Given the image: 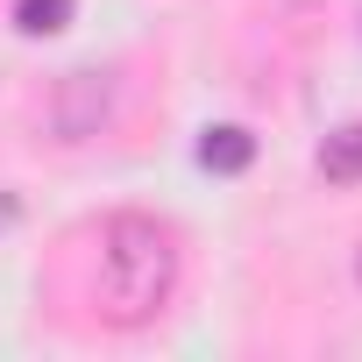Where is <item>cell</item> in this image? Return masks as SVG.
I'll list each match as a JSON object with an SVG mask.
<instances>
[{"mask_svg": "<svg viewBox=\"0 0 362 362\" xmlns=\"http://www.w3.org/2000/svg\"><path fill=\"white\" fill-rule=\"evenodd\" d=\"M320 170H327V185H355L362 177V121H348L320 142Z\"/></svg>", "mask_w": 362, "mask_h": 362, "instance_id": "obj_4", "label": "cell"}, {"mask_svg": "<svg viewBox=\"0 0 362 362\" xmlns=\"http://www.w3.org/2000/svg\"><path fill=\"white\" fill-rule=\"evenodd\" d=\"M199 163H206V170H221V177H235V170H249V163H256V135H249V128H235V121H228V128H206V135H199Z\"/></svg>", "mask_w": 362, "mask_h": 362, "instance_id": "obj_3", "label": "cell"}, {"mask_svg": "<svg viewBox=\"0 0 362 362\" xmlns=\"http://www.w3.org/2000/svg\"><path fill=\"white\" fill-rule=\"evenodd\" d=\"M355 277H362V256H355Z\"/></svg>", "mask_w": 362, "mask_h": 362, "instance_id": "obj_6", "label": "cell"}, {"mask_svg": "<svg viewBox=\"0 0 362 362\" xmlns=\"http://www.w3.org/2000/svg\"><path fill=\"white\" fill-rule=\"evenodd\" d=\"M71 22V0H15V29L22 36H57Z\"/></svg>", "mask_w": 362, "mask_h": 362, "instance_id": "obj_5", "label": "cell"}, {"mask_svg": "<svg viewBox=\"0 0 362 362\" xmlns=\"http://www.w3.org/2000/svg\"><path fill=\"white\" fill-rule=\"evenodd\" d=\"M114 114V86L100 78V71H71L57 93H50V121H57V135L64 142H86V135H100V121Z\"/></svg>", "mask_w": 362, "mask_h": 362, "instance_id": "obj_2", "label": "cell"}, {"mask_svg": "<svg viewBox=\"0 0 362 362\" xmlns=\"http://www.w3.org/2000/svg\"><path fill=\"white\" fill-rule=\"evenodd\" d=\"M177 291V242L149 214H114L100 228V320L149 327Z\"/></svg>", "mask_w": 362, "mask_h": 362, "instance_id": "obj_1", "label": "cell"}]
</instances>
